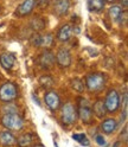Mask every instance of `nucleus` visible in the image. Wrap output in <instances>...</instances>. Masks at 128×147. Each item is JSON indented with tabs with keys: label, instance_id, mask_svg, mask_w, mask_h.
I'll use <instances>...</instances> for the list:
<instances>
[{
	"label": "nucleus",
	"instance_id": "obj_1",
	"mask_svg": "<svg viewBox=\"0 0 128 147\" xmlns=\"http://www.w3.org/2000/svg\"><path fill=\"white\" fill-rule=\"evenodd\" d=\"M106 75L102 72H91L86 77V88L91 93L101 91L106 86Z\"/></svg>",
	"mask_w": 128,
	"mask_h": 147
},
{
	"label": "nucleus",
	"instance_id": "obj_2",
	"mask_svg": "<svg viewBox=\"0 0 128 147\" xmlns=\"http://www.w3.org/2000/svg\"><path fill=\"white\" fill-rule=\"evenodd\" d=\"M1 125L8 131H20L24 127V120L18 113H5L1 117Z\"/></svg>",
	"mask_w": 128,
	"mask_h": 147
},
{
	"label": "nucleus",
	"instance_id": "obj_3",
	"mask_svg": "<svg viewBox=\"0 0 128 147\" xmlns=\"http://www.w3.org/2000/svg\"><path fill=\"white\" fill-rule=\"evenodd\" d=\"M77 116L82 120V122H84L86 125H90L93 122L94 114L91 110V105L89 103V101L84 97L78 98V106H77Z\"/></svg>",
	"mask_w": 128,
	"mask_h": 147
},
{
	"label": "nucleus",
	"instance_id": "obj_4",
	"mask_svg": "<svg viewBox=\"0 0 128 147\" xmlns=\"http://www.w3.org/2000/svg\"><path fill=\"white\" fill-rule=\"evenodd\" d=\"M61 120L64 125L70 126L77 120V110L70 102L61 106Z\"/></svg>",
	"mask_w": 128,
	"mask_h": 147
},
{
	"label": "nucleus",
	"instance_id": "obj_5",
	"mask_svg": "<svg viewBox=\"0 0 128 147\" xmlns=\"http://www.w3.org/2000/svg\"><path fill=\"white\" fill-rule=\"evenodd\" d=\"M18 97L17 86L12 82H6L0 87V100L3 102H11Z\"/></svg>",
	"mask_w": 128,
	"mask_h": 147
},
{
	"label": "nucleus",
	"instance_id": "obj_6",
	"mask_svg": "<svg viewBox=\"0 0 128 147\" xmlns=\"http://www.w3.org/2000/svg\"><path fill=\"white\" fill-rule=\"evenodd\" d=\"M107 113H115L120 107V95L115 89H110L106 95V100L103 101Z\"/></svg>",
	"mask_w": 128,
	"mask_h": 147
},
{
	"label": "nucleus",
	"instance_id": "obj_7",
	"mask_svg": "<svg viewBox=\"0 0 128 147\" xmlns=\"http://www.w3.org/2000/svg\"><path fill=\"white\" fill-rule=\"evenodd\" d=\"M44 101H45L46 107L51 110V112H56V110H58L62 106L61 97L55 90L46 91V94H45V96H44Z\"/></svg>",
	"mask_w": 128,
	"mask_h": 147
},
{
	"label": "nucleus",
	"instance_id": "obj_8",
	"mask_svg": "<svg viewBox=\"0 0 128 147\" xmlns=\"http://www.w3.org/2000/svg\"><path fill=\"white\" fill-rule=\"evenodd\" d=\"M38 64L42 69H51L56 64V56L51 50L46 49L38 56Z\"/></svg>",
	"mask_w": 128,
	"mask_h": 147
},
{
	"label": "nucleus",
	"instance_id": "obj_9",
	"mask_svg": "<svg viewBox=\"0 0 128 147\" xmlns=\"http://www.w3.org/2000/svg\"><path fill=\"white\" fill-rule=\"evenodd\" d=\"M71 53L68 49L65 48H61L58 51H57V55H56V62L57 64L61 67V68H69L71 65Z\"/></svg>",
	"mask_w": 128,
	"mask_h": 147
},
{
	"label": "nucleus",
	"instance_id": "obj_10",
	"mask_svg": "<svg viewBox=\"0 0 128 147\" xmlns=\"http://www.w3.org/2000/svg\"><path fill=\"white\" fill-rule=\"evenodd\" d=\"M69 8H70L69 0H56L53 4V13L58 17H63L69 12Z\"/></svg>",
	"mask_w": 128,
	"mask_h": 147
},
{
	"label": "nucleus",
	"instance_id": "obj_11",
	"mask_svg": "<svg viewBox=\"0 0 128 147\" xmlns=\"http://www.w3.org/2000/svg\"><path fill=\"white\" fill-rule=\"evenodd\" d=\"M36 6V0H25L23 4H20L17 8V14L19 17H26L31 14L33 8Z\"/></svg>",
	"mask_w": 128,
	"mask_h": 147
},
{
	"label": "nucleus",
	"instance_id": "obj_12",
	"mask_svg": "<svg viewBox=\"0 0 128 147\" xmlns=\"http://www.w3.org/2000/svg\"><path fill=\"white\" fill-rule=\"evenodd\" d=\"M15 63V56L11 52H3L0 55V64L6 70H11Z\"/></svg>",
	"mask_w": 128,
	"mask_h": 147
},
{
	"label": "nucleus",
	"instance_id": "obj_13",
	"mask_svg": "<svg viewBox=\"0 0 128 147\" xmlns=\"http://www.w3.org/2000/svg\"><path fill=\"white\" fill-rule=\"evenodd\" d=\"M91 110H93V114L98 119H103L107 115V109H106L103 100H100V98L96 100L94 105L91 106Z\"/></svg>",
	"mask_w": 128,
	"mask_h": 147
},
{
	"label": "nucleus",
	"instance_id": "obj_14",
	"mask_svg": "<svg viewBox=\"0 0 128 147\" xmlns=\"http://www.w3.org/2000/svg\"><path fill=\"white\" fill-rule=\"evenodd\" d=\"M72 36V26L69 24H65L61 26V29L57 32V39L59 42H69Z\"/></svg>",
	"mask_w": 128,
	"mask_h": 147
},
{
	"label": "nucleus",
	"instance_id": "obj_15",
	"mask_svg": "<svg viewBox=\"0 0 128 147\" xmlns=\"http://www.w3.org/2000/svg\"><path fill=\"white\" fill-rule=\"evenodd\" d=\"M108 14L110 17V19L117 23H121V19L123 18L125 11L122 10V7L120 5H113L108 10Z\"/></svg>",
	"mask_w": 128,
	"mask_h": 147
},
{
	"label": "nucleus",
	"instance_id": "obj_16",
	"mask_svg": "<svg viewBox=\"0 0 128 147\" xmlns=\"http://www.w3.org/2000/svg\"><path fill=\"white\" fill-rule=\"evenodd\" d=\"M17 142V139L15 136L8 131H4L0 133V144L3 146H6V147H11L13 145H15Z\"/></svg>",
	"mask_w": 128,
	"mask_h": 147
},
{
	"label": "nucleus",
	"instance_id": "obj_17",
	"mask_svg": "<svg viewBox=\"0 0 128 147\" xmlns=\"http://www.w3.org/2000/svg\"><path fill=\"white\" fill-rule=\"evenodd\" d=\"M101 128H102L103 133L112 134L113 132L116 131V128H117V121L115 120V119H106V120H103V122L101 123Z\"/></svg>",
	"mask_w": 128,
	"mask_h": 147
},
{
	"label": "nucleus",
	"instance_id": "obj_18",
	"mask_svg": "<svg viewBox=\"0 0 128 147\" xmlns=\"http://www.w3.org/2000/svg\"><path fill=\"white\" fill-rule=\"evenodd\" d=\"M106 6V0H88V8L90 12L98 13Z\"/></svg>",
	"mask_w": 128,
	"mask_h": 147
},
{
	"label": "nucleus",
	"instance_id": "obj_19",
	"mask_svg": "<svg viewBox=\"0 0 128 147\" xmlns=\"http://www.w3.org/2000/svg\"><path fill=\"white\" fill-rule=\"evenodd\" d=\"M33 142V135L32 133H26V134H23L18 138L17 140V145L18 147H30Z\"/></svg>",
	"mask_w": 128,
	"mask_h": 147
},
{
	"label": "nucleus",
	"instance_id": "obj_20",
	"mask_svg": "<svg viewBox=\"0 0 128 147\" xmlns=\"http://www.w3.org/2000/svg\"><path fill=\"white\" fill-rule=\"evenodd\" d=\"M30 26L34 32H39L45 29V20L42 18H33L30 22Z\"/></svg>",
	"mask_w": 128,
	"mask_h": 147
},
{
	"label": "nucleus",
	"instance_id": "obj_21",
	"mask_svg": "<svg viewBox=\"0 0 128 147\" xmlns=\"http://www.w3.org/2000/svg\"><path fill=\"white\" fill-rule=\"evenodd\" d=\"M39 84L43 88L50 89V88H52L55 86V80L50 75H43V76L39 77Z\"/></svg>",
	"mask_w": 128,
	"mask_h": 147
},
{
	"label": "nucleus",
	"instance_id": "obj_22",
	"mask_svg": "<svg viewBox=\"0 0 128 147\" xmlns=\"http://www.w3.org/2000/svg\"><path fill=\"white\" fill-rule=\"evenodd\" d=\"M70 86H71V89H74L75 91H77V93H82L86 88L84 82L79 78H72L70 81Z\"/></svg>",
	"mask_w": 128,
	"mask_h": 147
},
{
	"label": "nucleus",
	"instance_id": "obj_23",
	"mask_svg": "<svg viewBox=\"0 0 128 147\" xmlns=\"http://www.w3.org/2000/svg\"><path fill=\"white\" fill-rule=\"evenodd\" d=\"M53 34L52 33H46L45 36H42V48H45V49H50L52 45H53Z\"/></svg>",
	"mask_w": 128,
	"mask_h": 147
},
{
	"label": "nucleus",
	"instance_id": "obj_24",
	"mask_svg": "<svg viewBox=\"0 0 128 147\" xmlns=\"http://www.w3.org/2000/svg\"><path fill=\"white\" fill-rule=\"evenodd\" d=\"M74 140H76L77 142H79L81 145H84V146H88L89 145V140H88V138L86 136L84 133H77V134H74L71 136Z\"/></svg>",
	"mask_w": 128,
	"mask_h": 147
},
{
	"label": "nucleus",
	"instance_id": "obj_25",
	"mask_svg": "<svg viewBox=\"0 0 128 147\" xmlns=\"http://www.w3.org/2000/svg\"><path fill=\"white\" fill-rule=\"evenodd\" d=\"M30 43L33 45L34 48H39L42 45V36L39 34V32H34L31 37H30Z\"/></svg>",
	"mask_w": 128,
	"mask_h": 147
},
{
	"label": "nucleus",
	"instance_id": "obj_26",
	"mask_svg": "<svg viewBox=\"0 0 128 147\" xmlns=\"http://www.w3.org/2000/svg\"><path fill=\"white\" fill-rule=\"evenodd\" d=\"M95 140H96V142H97L98 145H101V146L106 145V140H104V138H103L102 135H96Z\"/></svg>",
	"mask_w": 128,
	"mask_h": 147
},
{
	"label": "nucleus",
	"instance_id": "obj_27",
	"mask_svg": "<svg viewBox=\"0 0 128 147\" xmlns=\"http://www.w3.org/2000/svg\"><path fill=\"white\" fill-rule=\"evenodd\" d=\"M120 4L122 8H127L128 7V0H120Z\"/></svg>",
	"mask_w": 128,
	"mask_h": 147
},
{
	"label": "nucleus",
	"instance_id": "obj_28",
	"mask_svg": "<svg viewBox=\"0 0 128 147\" xmlns=\"http://www.w3.org/2000/svg\"><path fill=\"white\" fill-rule=\"evenodd\" d=\"M116 0H106V3H110V4H113V3H115Z\"/></svg>",
	"mask_w": 128,
	"mask_h": 147
},
{
	"label": "nucleus",
	"instance_id": "obj_29",
	"mask_svg": "<svg viewBox=\"0 0 128 147\" xmlns=\"http://www.w3.org/2000/svg\"><path fill=\"white\" fill-rule=\"evenodd\" d=\"M33 147H45V146H43V145H40V144H37V145H34Z\"/></svg>",
	"mask_w": 128,
	"mask_h": 147
}]
</instances>
